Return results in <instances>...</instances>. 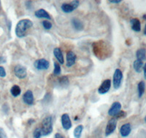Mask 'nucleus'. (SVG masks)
<instances>
[{
	"label": "nucleus",
	"instance_id": "obj_1",
	"mask_svg": "<svg viewBox=\"0 0 146 138\" xmlns=\"http://www.w3.org/2000/svg\"><path fill=\"white\" fill-rule=\"evenodd\" d=\"M33 26V23L29 19H22L19 20L15 26V32L18 38H23L27 35L28 30Z\"/></svg>",
	"mask_w": 146,
	"mask_h": 138
},
{
	"label": "nucleus",
	"instance_id": "obj_33",
	"mask_svg": "<svg viewBox=\"0 0 146 138\" xmlns=\"http://www.w3.org/2000/svg\"><path fill=\"white\" fill-rule=\"evenodd\" d=\"M55 138H64V137L60 133H56L55 135Z\"/></svg>",
	"mask_w": 146,
	"mask_h": 138
},
{
	"label": "nucleus",
	"instance_id": "obj_20",
	"mask_svg": "<svg viewBox=\"0 0 146 138\" xmlns=\"http://www.w3.org/2000/svg\"><path fill=\"white\" fill-rule=\"evenodd\" d=\"M69 84H70V81H69V78L67 76H64L58 79V84L62 88L68 87Z\"/></svg>",
	"mask_w": 146,
	"mask_h": 138
},
{
	"label": "nucleus",
	"instance_id": "obj_22",
	"mask_svg": "<svg viewBox=\"0 0 146 138\" xmlns=\"http://www.w3.org/2000/svg\"><path fill=\"white\" fill-rule=\"evenodd\" d=\"M137 59L139 60H146V50L145 49H139L136 52Z\"/></svg>",
	"mask_w": 146,
	"mask_h": 138
},
{
	"label": "nucleus",
	"instance_id": "obj_4",
	"mask_svg": "<svg viewBox=\"0 0 146 138\" xmlns=\"http://www.w3.org/2000/svg\"><path fill=\"white\" fill-rule=\"evenodd\" d=\"M79 5H80V2L78 0H75V1H72L71 3L62 4L61 9L64 13H70L76 10Z\"/></svg>",
	"mask_w": 146,
	"mask_h": 138
},
{
	"label": "nucleus",
	"instance_id": "obj_9",
	"mask_svg": "<svg viewBox=\"0 0 146 138\" xmlns=\"http://www.w3.org/2000/svg\"><path fill=\"white\" fill-rule=\"evenodd\" d=\"M121 110V104L119 102H115L112 104L110 109L108 110V115L110 116H116L117 114Z\"/></svg>",
	"mask_w": 146,
	"mask_h": 138
},
{
	"label": "nucleus",
	"instance_id": "obj_40",
	"mask_svg": "<svg viewBox=\"0 0 146 138\" xmlns=\"http://www.w3.org/2000/svg\"><path fill=\"white\" fill-rule=\"evenodd\" d=\"M0 5H1V2H0Z\"/></svg>",
	"mask_w": 146,
	"mask_h": 138
},
{
	"label": "nucleus",
	"instance_id": "obj_38",
	"mask_svg": "<svg viewBox=\"0 0 146 138\" xmlns=\"http://www.w3.org/2000/svg\"><path fill=\"white\" fill-rule=\"evenodd\" d=\"M78 116H75V121H78Z\"/></svg>",
	"mask_w": 146,
	"mask_h": 138
},
{
	"label": "nucleus",
	"instance_id": "obj_8",
	"mask_svg": "<svg viewBox=\"0 0 146 138\" xmlns=\"http://www.w3.org/2000/svg\"><path fill=\"white\" fill-rule=\"evenodd\" d=\"M110 87H111V80L110 79H105V81H103L101 85L100 86L97 92L100 95H105L109 92Z\"/></svg>",
	"mask_w": 146,
	"mask_h": 138
},
{
	"label": "nucleus",
	"instance_id": "obj_24",
	"mask_svg": "<svg viewBox=\"0 0 146 138\" xmlns=\"http://www.w3.org/2000/svg\"><path fill=\"white\" fill-rule=\"evenodd\" d=\"M53 66H54V69H53V74L54 76H59L62 72V69L61 66L57 62H53Z\"/></svg>",
	"mask_w": 146,
	"mask_h": 138
},
{
	"label": "nucleus",
	"instance_id": "obj_35",
	"mask_svg": "<svg viewBox=\"0 0 146 138\" xmlns=\"http://www.w3.org/2000/svg\"><path fill=\"white\" fill-rule=\"evenodd\" d=\"M5 61H6V60L4 58V57H0V62H5Z\"/></svg>",
	"mask_w": 146,
	"mask_h": 138
},
{
	"label": "nucleus",
	"instance_id": "obj_36",
	"mask_svg": "<svg viewBox=\"0 0 146 138\" xmlns=\"http://www.w3.org/2000/svg\"><path fill=\"white\" fill-rule=\"evenodd\" d=\"M143 33H144V35H145V36H146V24H145V26L144 32H143Z\"/></svg>",
	"mask_w": 146,
	"mask_h": 138
},
{
	"label": "nucleus",
	"instance_id": "obj_23",
	"mask_svg": "<svg viewBox=\"0 0 146 138\" xmlns=\"http://www.w3.org/2000/svg\"><path fill=\"white\" fill-rule=\"evenodd\" d=\"M83 130V125H78L75 127L74 132H73V135L75 138H80L81 137L82 132Z\"/></svg>",
	"mask_w": 146,
	"mask_h": 138
},
{
	"label": "nucleus",
	"instance_id": "obj_3",
	"mask_svg": "<svg viewBox=\"0 0 146 138\" xmlns=\"http://www.w3.org/2000/svg\"><path fill=\"white\" fill-rule=\"evenodd\" d=\"M123 77V76L122 71L118 68L115 69L113 77V84L115 89H118L121 87Z\"/></svg>",
	"mask_w": 146,
	"mask_h": 138
},
{
	"label": "nucleus",
	"instance_id": "obj_18",
	"mask_svg": "<svg viewBox=\"0 0 146 138\" xmlns=\"http://www.w3.org/2000/svg\"><path fill=\"white\" fill-rule=\"evenodd\" d=\"M143 66H144V63H143V61L139 60H135L134 61V63H133V68L135 69V71L137 73L139 74L141 73L142 70L143 68Z\"/></svg>",
	"mask_w": 146,
	"mask_h": 138
},
{
	"label": "nucleus",
	"instance_id": "obj_17",
	"mask_svg": "<svg viewBox=\"0 0 146 138\" xmlns=\"http://www.w3.org/2000/svg\"><path fill=\"white\" fill-rule=\"evenodd\" d=\"M53 55H54L55 58H56L58 62L60 64H64V56L62 54V52L61 49L58 47H56L53 49Z\"/></svg>",
	"mask_w": 146,
	"mask_h": 138
},
{
	"label": "nucleus",
	"instance_id": "obj_27",
	"mask_svg": "<svg viewBox=\"0 0 146 138\" xmlns=\"http://www.w3.org/2000/svg\"><path fill=\"white\" fill-rule=\"evenodd\" d=\"M126 116V113L124 111H122V110H121V111L118 113V114L116 115V116H115L114 118H115L117 119V118H124V117Z\"/></svg>",
	"mask_w": 146,
	"mask_h": 138
},
{
	"label": "nucleus",
	"instance_id": "obj_15",
	"mask_svg": "<svg viewBox=\"0 0 146 138\" xmlns=\"http://www.w3.org/2000/svg\"><path fill=\"white\" fill-rule=\"evenodd\" d=\"M72 25L73 28H75L76 31H81L84 28V25L82 23L81 20H80L78 18H74L72 19Z\"/></svg>",
	"mask_w": 146,
	"mask_h": 138
},
{
	"label": "nucleus",
	"instance_id": "obj_7",
	"mask_svg": "<svg viewBox=\"0 0 146 138\" xmlns=\"http://www.w3.org/2000/svg\"><path fill=\"white\" fill-rule=\"evenodd\" d=\"M117 127V119L115 118H111L108 122L105 129V136L108 137L113 133Z\"/></svg>",
	"mask_w": 146,
	"mask_h": 138
},
{
	"label": "nucleus",
	"instance_id": "obj_10",
	"mask_svg": "<svg viewBox=\"0 0 146 138\" xmlns=\"http://www.w3.org/2000/svg\"><path fill=\"white\" fill-rule=\"evenodd\" d=\"M61 122H62V125L64 129L69 130L72 128V124L71 119H70V117L68 114H64L62 116Z\"/></svg>",
	"mask_w": 146,
	"mask_h": 138
},
{
	"label": "nucleus",
	"instance_id": "obj_13",
	"mask_svg": "<svg viewBox=\"0 0 146 138\" xmlns=\"http://www.w3.org/2000/svg\"><path fill=\"white\" fill-rule=\"evenodd\" d=\"M131 131V124L129 123L124 124L122 125L120 129V134H121V137H126L130 135Z\"/></svg>",
	"mask_w": 146,
	"mask_h": 138
},
{
	"label": "nucleus",
	"instance_id": "obj_25",
	"mask_svg": "<svg viewBox=\"0 0 146 138\" xmlns=\"http://www.w3.org/2000/svg\"><path fill=\"white\" fill-rule=\"evenodd\" d=\"M33 137L34 138H41V137H42V130L40 127H37L34 130Z\"/></svg>",
	"mask_w": 146,
	"mask_h": 138
},
{
	"label": "nucleus",
	"instance_id": "obj_19",
	"mask_svg": "<svg viewBox=\"0 0 146 138\" xmlns=\"http://www.w3.org/2000/svg\"><path fill=\"white\" fill-rule=\"evenodd\" d=\"M145 81H141L137 84V92L139 98H141L143 97L145 93Z\"/></svg>",
	"mask_w": 146,
	"mask_h": 138
},
{
	"label": "nucleus",
	"instance_id": "obj_34",
	"mask_svg": "<svg viewBox=\"0 0 146 138\" xmlns=\"http://www.w3.org/2000/svg\"><path fill=\"white\" fill-rule=\"evenodd\" d=\"M143 71H144V78L145 79H146V62L143 66Z\"/></svg>",
	"mask_w": 146,
	"mask_h": 138
},
{
	"label": "nucleus",
	"instance_id": "obj_2",
	"mask_svg": "<svg viewBox=\"0 0 146 138\" xmlns=\"http://www.w3.org/2000/svg\"><path fill=\"white\" fill-rule=\"evenodd\" d=\"M53 118L50 116H46L43 118L42 122V127H40L42 130V136H48L53 131Z\"/></svg>",
	"mask_w": 146,
	"mask_h": 138
},
{
	"label": "nucleus",
	"instance_id": "obj_32",
	"mask_svg": "<svg viewBox=\"0 0 146 138\" xmlns=\"http://www.w3.org/2000/svg\"><path fill=\"white\" fill-rule=\"evenodd\" d=\"M35 122V120L34 119V118H30V119H29L28 122H27V124H28L29 125H32V124H34Z\"/></svg>",
	"mask_w": 146,
	"mask_h": 138
},
{
	"label": "nucleus",
	"instance_id": "obj_5",
	"mask_svg": "<svg viewBox=\"0 0 146 138\" xmlns=\"http://www.w3.org/2000/svg\"><path fill=\"white\" fill-rule=\"evenodd\" d=\"M14 74L15 76L19 79H25L27 76V68L22 65H17L14 67Z\"/></svg>",
	"mask_w": 146,
	"mask_h": 138
},
{
	"label": "nucleus",
	"instance_id": "obj_21",
	"mask_svg": "<svg viewBox=\"0 0 146 138\" xmlns=\"http://www.w3.org/2000/svg\"><path fill=\"white\" fill-rule=\"evenodd\" d=\"M10 93L14 97H17L21 93V89L18 85H13L10 89Z\"/></svg>",
	"mask_w": 146,
	"mask_h": 138
},
{
	"label": "nucleus",
	"instance_id": "obj_31",
	"mask_svg": "<svg viewBox=\"0 0 146 138\" xmlns=\"http://www.w3.org/2000/svg\"><path fill=\"white\" fill-rule=\"evenodd\" d=\"M109 2L113 4H119L121 2V0H110Z\"/></svg>",
	"mask_w": 146,
	"mask_h": 138
},
{
	"label": "nucleus",
	"instance_id": "obj_12",
	"mask_svg": "<svg viewBox=\"0 0 146 138\" xmlns=\"http://www.w3.org/2000/svg\"><path fill=\"white\" fill-rule=\"evenodd\" d=\"M77 56L72 51H69L66 53V66L68 68L72 67L75 65L76 62Z\"/></svg>",
	"mask_w": 146,
	"mask_h": 138
},
{
	"label": "nucleus",
	"instance_id": "obj_6",
	"mask_svg": "<svg viewBox=\"0 0 146 138\" xmlns=\"http://www.w3.org/2000/svg\"><path fill=\"white\" fill-rule=\"evenodd\" d=\"M34 66H35L36 70H39V71L48 70L50 67V62L47 60L44 59V58H41V59L36 60L34 62Z\"/></svg>",
	"mask_w": 146,
	"mask_h": 138
},
{
	"label": "nucleus",
	"instance_id": "obj_37",
	"mask_svg": "<svg viewBox=\"0 0 146 138\" xmlns=\"http://www.w3.org/2000/svg\"><path fill=\"white\" fill-rule=\"evenodd\" d=\"M143 19H144V20H146V15H143Z\"/></svg>",
	"mask_w": 146,
	"mask_h": 138
},
{
	"label": "nucleus",
	"instance_id": "obj_11",
	"mask_svg": "<svg viewBox=\"0 0 146 138\" xmlns=\"http://www.w3.org/2000/svg\"><path fill=\"white\" fill-rule=\"evenodd\" d=\"M34 95L32 91L27 90L23 95V101L28 105H32L34 104Z\"/></svg>",
	"mask_w": 146,
	"mask_h": 138
},
{
	"label": "nucleus",
	"instance_id": "obj_14",
	"mask_svg": "<svg viewBox=\"0 0 146 138\" xmlns=\"http://www.w3.org/2000/svg\"><path fill=\"white\" fill-rule=\"evenodd\" d=\"M35 15L38 18H45L47 20H51L50 15L44 9H40V10H36L35 12Z\"/></svg>",
	"mask_w": 146,
	"mask_h": 138
},
{
	"label": "nucleus",
	"instance_id": "obj_39",
	"mask_svg": "<svg viewBox=\"0 0 146 138\" xmlns=\"http://www.w3.org/2000/svg\"><path fill=\"white\" fill-rule=\"evenodd\" d=\"M144 120H145V122H146V116H145V118H144Z\"/></svg>",
	"mask_w": 146,
	"mask_h": 138
},
{
	"label": "nucleus",
	"instance_id": "obj_26",
	"mask_svg": "<svg viewBox=\"0 0 146 138\" xmlns=\"http://www.w3.org/2000/svg\"><path fill=\"white\" fill-rule=\"evenodd\" d=\"M42 27L45 30H50L52 28V23L48 20H43V21L42 22Z\"/></svg>",
	"mask_w": 146,
	"mask_h": 138
},
{
	"label": "nucleus",
	"instance_id": "obj_16",
	"mask_svg": "<svg viewBox=\"0 0 146 138\" xmlns=\"http://www.w3.org/2000/svg\"><path fill=\"white\" fill-rule=\"evenodd\" d=\"M131 29L135 32H139L141 31V23L137 18H131L130 20Z\"/></svg>",
	"mask_w": 146,
	"mask_h": 138
},
{
	"label": "nucleus",
	"instance_id": "obj_29",
	"mask_svg": "<svg viewBox=\"0 0 146 138\" xmlns=\"http://www.w3.org/2000/svg\"><path fill=\"white\" fill-rule=\"evenodd\" d=\"M0 138H7V135L5 133V130L0 127Z\"/></svg>",
	"mask_w": 146,
	"mask_h": 138
},
{
	"label": "nucleus",
	"instance_id": "obj_30",
	"mask_svg": "<svg viewBox=\"0 0 146 138\" xmlns=\"http://www.w3.org/2000/svg\"><path fill=\"white\" fill-rule=\"evenodd\" d=\"M25 5H26V7H27V8L28 9V10H31V9H32V4L31 1H27V2H26Z\"/></svg>",
	"mask_w": 146,
	"mask_h": 138
},
{
	"label": "nucleus",
	"instance_id": "obj_28",
	"mask_svg": "<svg viewBox=\"0 0 146 138\" xmlns=\"http://www.w3.org/2000/svg\"><path fill=\"white\" fill-rule=\"evenodd\" d=\"M6 71L2 66H0V77L4 78L6 76Z\"/></svg>",
	"mask_w": 146,
	"mask_h": 138
}]
</instances>
